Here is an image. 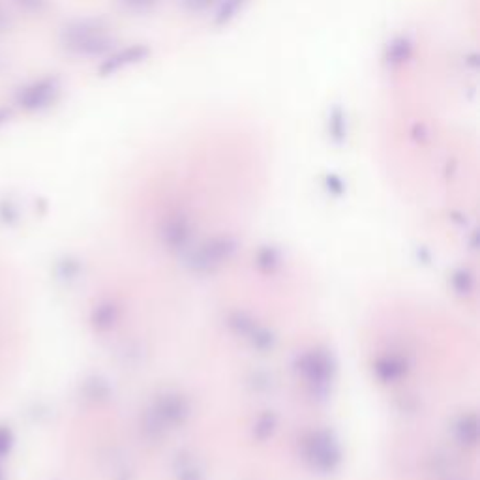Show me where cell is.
I'll return each instance as SVG.
<instances>
[{"label": "cell", "instance_id": "1", "mask_svg": "<svg viewBox=\"0 0 480 480\" xmlns=\"http://www.w3.org/2000/svg\"><path fill=\"white\" fill-rule=\"evenodd\" d=\"M58 44L71 57L96 58L111 53L117 40L105 21L98 17H83L70 21L60 28Z\"/></svg>", "mask_w": 480, "mask_h": 480}, {"label": "cell", "instance_id": "2", "mask_svg": "<svg viewBox=\"0 0 480 480\" xmlns=\"http://www.w3.org/2000/svg\"><path fill=\"white\" fill-rule=\"evenodd\" d=\"M62 94V81L58 76H42L17 89L13 101L25 113H44L58 101Z\"/></svg>", "mask_w": 480, "mask_h": 480}, {"label": "cell", "instance_id": "3", "mask_svg": "<svg viewBox=\"0 0 480 480\" xmlns=\"http://www.w3.org/2000/svg\"><path fill=\"white\" fill-rule=\"evenodd\" d=\"M151 55V47L146 44H133L128 45L124 49L114 51L109 57H105L101 60V64L98 66V74L101 77H109L117 74V71H122L124 68H130L133 64H139L143 60H146Z\"/></svg>", "mask_w": 480, "mask_h": 480}, {"label": "cell", "instance_id": "4", "mask_svg": "<svg viewBox=\"0 0 480 480\" xmlns=\"http://www.w3.org/2000/svg\"><path fill=\"white\" fill-rule=\"evenodd\" d=\"M413 51H415V45H413V40L409 36H405V34L394 36L386 44L385 53H383L385 66L391 68V70L402 68V66H405L413 58Z\"/></svg>", "mask_w": 480, "mask_h": 480}, {"label": "cell", "instance_id": "5", "mask_svg": "<svg viewBox=\"0 0 480 480\" xmlns=\"http://www.w3.org/2000/svg\"><path fill=\"white\" fill-rule=\"evenodd\" d=\"M327 128H329L330 139L334 141L336 145H341L343 141L348 139V113L343 111L341 105H332L329 111V119H327Z\"/></svg>", "mask_w": 480, "mask_h": 480}, {"label": "cell", "instance_id": "6", "mask_svg": "<svg viewBox=\"0 0 480 480\" xmlns=\"http://www.w3.org/2000/svg\"><path fill=\"white\" fill-rule=\"evenodd\" d=\"M248 2L250 0H220L214 17H212V23L216 26H225L248 6Z\"/></svg>", "mask_w": 480, "mask_h": 480}, {"label": "cell", "instance_id": "7", "mask_svg": "<svg viewBox=\"0 0 480 480\" xmlns=\"http://www.w3.org/2000/svg\"><path fill=\"white\" fill-rule=\"evenodd\" d=\"M220 0H178V4L182 8L184 12L190 13H199L209 10L210 6H218Z\"/></svg>", "mask_w": 480, "mask_h": 480}, {"label": "cell", "instance_id": "8", "mask_svg": "<svg viewBox=\"0 0 480 480\" xmlns=\"http://www.w3.org/2000/svg\"><path fill=\"white\" fill-rule=\"evenodd\" d=\"M120 2H122L128 10H132V12H148L151 8H154V4H156L158 0H120Z\"/></svg>", "mask_w": 480, "mask_h": 480}, {"label": "cell", "instance_id": "9", "mask_svg": "<svg viewBox=\"0 0 480 480\" xmlns=\"http://www.w3.org/2000/svg\"><path fill=\"white\" fill-rule=\"evenodd\" d=\"M21 8H25L26 12H42L47 4V0H17Z\"/></svg>", "mask_w": 480, "mask_h": 480}, {"label": "cell", "instance_id": "10", "mask_svg": "<svg viewBox=\"0 0 480 480\" xmlns=\"http://www.w3.org/2000/svg\"><path fill=\"white\" fill-rule=\"evenodd\" d=\"M13 26V19L12 15L4 10V6L0 4V32H6L10 31Z\"/></svg>", "mask_w": 480, "mask_h": 480}, {"label": "cell", "instance_id": "11", "mask_svg": "<svg viewBox=\"0 0 480 480\" xmlns=\"http://www.w3.org/2000/svg\"><path fill=\"white\" fill-rule=\"evenodd\" d=\"M411 133H413V137H415L417 141H424L426 139V135H428V132H426V124L417 122V124L413 126V130H411Z\"/></svg>", "mask_w": 480, "mask_h": 480}, {"label": "cell", "instance_id": "12", "mask_svg": "<svg viewBox=\"0 0 480 480\" xmlns=\"http://www.w3.org/2000/svg\"><path fill=\"white\" fill-rule=\"evenodd\" d=\"M10 119H12V109L2 105V108H0V126H4Z\"/></svg>", "mask_w": 480, "mask_h": 480}, {"label": "cell", "instance_id": "13", "mask_svg": "<svg viewBox=\"0 0 480 480\" xmlns=\"http://www.w3.org/2000/svg\"><path fill=\"white\" fill-rule=\"evenodd\" d=\"M468 62L473 66V68H477L479 66V55L477 53H471V55H468Z\"/></svg>", "mask_w": 480, "mask_h": 480}]
</instances>
